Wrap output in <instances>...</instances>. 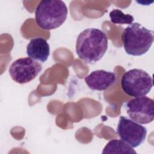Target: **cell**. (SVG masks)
<instances>
[{
  "label": "cell",
  "instance_id": "cell-9",
  "mask_svg": "<svg viewBox=\"0 0 154 154\" xmlns=\"http://www.w3.org/2000/svg\"><path fill=\"white\" fill-rule=\"evenodd\" d=\"M26 54L34 60L45 62L50 54V46L46 40L36 37L30 40L26 46Z\"/></svg>",
  "mask_w": 154,
  "mask_h": 154
},
{
  "label": "cell",
  "instance_id": "cell-3",
  "mask_svg": "<svg viewBox=\"0 0 154 154\" xmlns=\"http://www.w3.org/2000/svg\"><path fill=\"white\" fill-rule=\"evenodd\" d=\"M67 13L68 8L62 1H40L35 11V22L42 29H54L64 23Z\"/></svg>",
  "mask_w": 154,
  "mask_h": 154
},
{
  "label": "cell",
  "instance_id": "cell-10",
  "mask_svg": "<svg viewBox=\"0 0 154 154\" xmlns=\"http://www.w3.org/2000/svg\"><path fill=\"white\" fill-rule=\"evenodd\" d=\"M103 153H137L126 143L122 140L113 139L109 141L104 147L102 152Z\"/></svg>",
  "mask_w": 154,
  "mask_h": 154
},
{
  "label": "cell",
  "instance_id": "cell-4",
  "mask_svg": "<svg viewBox=\"0 0 154 154\" xmlns=\"http://www.w3.org/2000/svg\"><path fill=\"white\" fill-rule=\"evenodd\" d=\"M123 91L128 96L137 97L145 96L153 87V79L145 70L132 69L126 71L121 79Z\"/></svg>",
  "mask_w": 154,
  "mask_h": 154
},
{
  "label": "cell",
  "instance_id": "cell-7",
  "mask_svg": "<svg viewBox=\"0 0 154 154\" xmlns=\"http://www.w3.org/2000/svg\"><path fill=\"white\" fill-rule=\"evenodd\" d=\"M126 108L129 118L138 123L148 124L154 119L153 100L146 96L129 100Z\"/></svg>",
  "mask_w": 154,
  "mask_h": 154
},
{
  "label": "cell",
  "instance_id": "cell-5",
  "mask_svg": "<svg viewBox=\"0 0 154 154\" xmlns=\"http://www.w3.org/2000/svg\"><path fill=\"white\" fill-rule=\"evenodd\" d=\"M42 69V66L40 63L29 57H22L11 63L8 72L14 82L23 84L35 79Z\"/></svg>",
  "mask_w": 154,
  "mask_h": 154
},
{
  "label": "cell",
  "instance_id": "cell-8",
  "mask_svg": "<svg viewBox=\"0 0 154 154\" xmlns=\"http://www.w3.org/2000/svg\"><path fill=\"white\" fill-rule=\"evenodd\" d=\"M84 81L91 90L103 91L114 84L116 75L113 72L105 70H96L86 76Z\"/></svg>",
  "mask_w": 154,
  "mask_h": 154
},
{
  "label": "cell",
  "instance_id": "cell-1",
  "mask_svg": "<svg viewBox=\"0 0 154 154\" xmlns=\"http://www.w3.org/2000/svg\"><path fill=\"white\" fill-rule=\"evenodd\" d=\"M108 38L100 29L89 28L81 32L76 39L75 51L78 57L88 64H94L105 55Z\"/></svg>",
  "mask_w": 154,
  "mask_h": 154
},
{
  "label": "cell",
  "instance_id": "cell-11",
  "mask_svg": "<svg viewBox=\"0 0 154 154\" xmlns=\"http://www.w3.org/2000/svg\"><path fill=\"white\" fill-rule=\"evenodd\" d=\"M110 20L114 24H131L134 17L129 14H125L119 9H113L109 13Z\"/></svg>",
  "mask_w": 154,
  "mask_h": 154
},
{
  "label": "cell",
  "instance_id": "cell-2",
  "mask_svg": "<svg viewBox=\"0 0 154 154\" xmlns=\"http://www.w3.org/2000/svg\"><path fill=\"white\" fill-rule=\"evenodd\" d=\"M122 40L126 53L141 56L147 53L154 40L153 31L138 22L129 25L123 31Z\"/></svg>",
  "mask_w": 154,
  "mask_h": 154
},
{
  "label": "cell",
  "instance_id": "cell-6",
  "mask_svg": "<svg viewBox=\"0 0 154 154\" xmlns=\"http://www.w3.org/2000/svg\"><path fill=\"white\" fill-rule=\"evenodd\" d=\"M120 138L132 147H137L144 143L147 136V128L126 117L121 116L117 127Z\"/></svg>",
  "mask_w": 154,
  "mask_h": 154
}]
</instances>
